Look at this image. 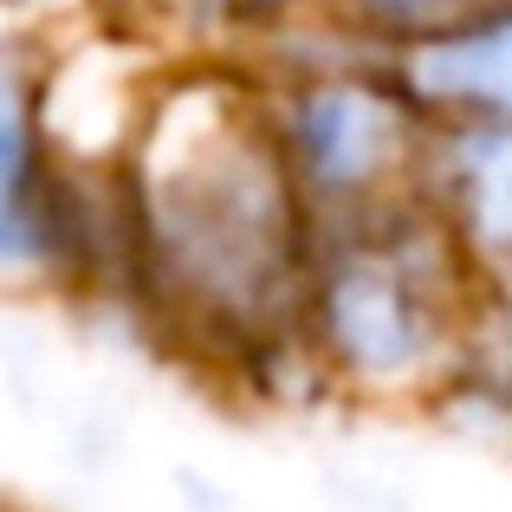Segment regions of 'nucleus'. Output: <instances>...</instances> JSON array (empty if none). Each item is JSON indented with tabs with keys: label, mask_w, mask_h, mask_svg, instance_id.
I'll return each instance as SVG.
<instances>
[{
	"label": "nucleus",
	"mask_w": 512,
	"mask_h": 512,
	"mask_svg": "<svg viewBox=\"0 0 512 512\" xmlns=\"http://www.w3.org/2000/svg\"><path fill=\"white\" fill-rule=\"evenodd\" d=\"M65 156L46 124V52L0 7V279H59L72 260Z\"/></svg>",
	"instance_id": "obj_4"
},
{
	"label": "nucleus",
	"mask_w": 512,
	"mask_h": 512,
	"mask_svg": "<svg viewBox=\"0 0 512 512\" xmlns=\"http://www.w3.org/2000/svg\"><path fill=\"white\" fill-rule=\"evenodd\" d=\"M266 124L318 227L370 221L428 195L435 117L409 98L389 52H350L266 91Z\"/></svg>",
	"instance_id": "obj_3"
},
{
	"label": "nucleus",
	"mask_w": 512,
	"mask_h": 512,
	"mask_svg": "<svg viewBox=\"0 0 512 512\" xmlns=\"http://www.w3.org/2000/svg\"><path fill=\"white\" fill-rule=\"evenodd\" d=\"M480 260L435 201L318 227L299 338L338 389L363 402H422L467 370V292Z\"/></svg>",
	"instance_id": "obj_2"
},
{
	"label": "nucleus",
	"mask_w": 512,
	"mask_h": 512,
	"mask_svg": "<svg viewBox=\"0 0 512 512\" xmlns=\"http://www.w3.org/2000/svg\"><path fill=\"white\" fill-rule=\"evenodd\" d=\"M124 221L150 299L201 338L299 331L318 221L234 78L156 85L124 150Z\"/></svg>",
	"instance_id": "obj_1"
},
{
	"label": "nucleus",
	"mask_w": 512,
	"mask_h": 512,
	"mask_svg": "<svg viewBox=\"0 0 512 512\" xmlns=\"http://www.w3.org/2000/svg\"><path fill=\"white\" fill-rule=\"evenodd\" d=\"M318 7H325L350 39L389 52V46H402V39L428 33V26L461 20V13L480 7V0H318Z\"/></svg>",
	"instance_id": "obj_7"
},
{
	"label": "nucleus",
	"mask_w": 512,
	"mask_h": 512,
	"mask_svg": "<svg viewBox=\"0 0 512 512\" xmlns=\"http://www.w3.org/2000/svg\"><path fill=\"white\" fill-rule=\"evenodd\" d=\"M428 201L480 266L512 273V124L454 117L428 143Z\"/></svg>",
	"instance_id": "obj_6"
},
{
	"label": "nucleus",
	"mask_w": 512,
	"mask_h": 512,
	"mask_svg": "<svg viewBox=\"0 0 512 512\" xmlns=\"http://www.w3.org/2000/svg\"><path fill=\"white\" fill-rule=\"evenodd\" d=\"M389 65L435 124L500 117L512 124V0H480L461 20L389 46Z\"/></svg>",
	"instance_id": "obj_5"
}]
</instances>
